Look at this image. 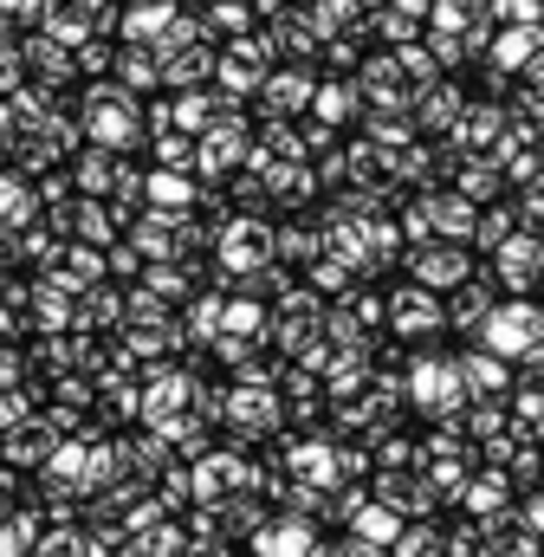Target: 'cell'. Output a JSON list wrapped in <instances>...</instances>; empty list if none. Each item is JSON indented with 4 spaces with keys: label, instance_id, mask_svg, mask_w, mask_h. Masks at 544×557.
<instances>
[{
    "label": "cell",
    "instance_id": "cell-1",
    "mask_svg": "<svg viewBox=\"0 0 544 557\" xmlns=\"http://www.w3.org/2000/svg\"><path fill=\"white\" fill-rule=\"evenodd\" d=\"M85 137L104 143V149H136L143 143V104H136V91L98 78L91 98H85Z\"/></svg>",
    "mask_w": 544,
    "mask_h": 557
},
{
    "label": "cell",
    "instance_id": "cell-2",
    "mask_svg": "<svg viewBox=\"0 0 544 557\" xmlns=\"http://www.w3.org/2000/svg\"><path fill=\"white\" fill-rule=\"evenodd\" d=\"M480 344L493 350V357H506V363H519V357H532L544 344V305L526 292V298H506V305H493L486 311V324H480Z\"/></svg>",
    "mask_w": 544,
    "mask_h": 557
},
{
    "label": "cell",
    "instance_id": "cell-3",
    "mask_svg": "<svg viewBox=\"0 0 544 557\" xmlns=\"http://www.w3.org/2000/svg\"><path fill=\"white\" fill-rule=\"evenodd\" d=\"M383 331H390V337H403L408 350H421L428 337H441V331H447L441 292H428V285L403 278V285H396V292L383 298Z\"/></svg>",
    "mask_w": 544,
    "mask_h": 557
},
{
    "label": "cell",
    "instance_id": "cell-4",
    "mask_svg": "<svg viewBox=\"0 0 544 557\" xmlns=\"http://www.w3.org/2000/svg\"><path fill=\"white\" fill-rule=\"evenodd\" d=\"M221 421H227V434H234L240 447H260L267 434L285 428V403H279L272 383H227V409H221Z\"/></svg>",
    "mask_w": 544,
    "mask_h": 557
},
{
    "label": "cell",
    "instance_id": "cell-5",
    "mask_svg": "<svg viewBox=\"0 0 544 557\" xmlns=\"http://www.w3.org/2000/svg\"><path fill=\"white\" fill-rule=\"evenodd\" d=\"M403 396L421 409V416H447V409H460V403H467V389H460V363H454V357H421V350H408Z\"/></svg>",
    "mask_w": 544,
    "mask_h": 557
},
{
    "label": "cell",
    "instance_id": "cell-6",
    "mask_svg": "<svg viewBox=\"0 0 544 557\" xmlns=\"http://www.w3.org/2000/svg\"><path fill=\"white\" fill-rule=\"evenodd\" d=\"M403 273L415 278V285H428V292H447V285H460V278L473 273V247H467V240H441V234L408 240Z\"/></svg>",
    "mask_w": 544,
    "mask_h": 557
},
{
    "label": "cell",
    "instance_id": "cell-7",
    "mask_svg": "<svg viewBox=\"0 0 544 557\" xmlns=\"http://www.w3.org/2000/svg\"><path fill=\"white\" fill-rule=\"evenodd\" d=\"M486 278H493V285H506L512 298L539 292V278H544V240L532 234V227H512V234L486 253Z\"/></svg>",
    "mask_w": 544,
    "mask_h": 557
},
{
    "label": "cell",
    "instance_id": "cell-8",
    "mask_svg": "<svg viewBox=\"0 0 544 557\" xmlns=\"http://www.w3.org/2000/svg\"><path fill=\"white\" fill-rule=\"evenodd\" d=\"M188 486H195V499H201V506H214L221 493H240V486H254V447H240V441H227V447H208L201 460H188Z\"/></svg>",
    "mask_w": 544,
    "mask_h": 557
},
{
    "label": "cell",
    "instance_id": "cell-9",
    "mask_svg": "<svg viewBox=\"0 0 544 557\" xmlns=\"http://www.w3.org/2000/svg\"><path fill=\"white\" fill-rule=\"evenodd\" d=\"M260 260H272L267 214H227L221 234H214V267H221V273H254Z\"/></svg>",
    "mask_w": 544,
    "mask_h": 557
},
{
    "label": "cell",
    "instance_id": "cell-10",
    "mask_svg": "<svg viewBox=\"0 0 544 557\" xmlns=\"http://www.w3.org/2000/svg\"><path fill=\"white\" fill-rule=\"evenodd\" d=\"M370 499H383L396 519H428L441 499H434V486L421 480V467H376L370 473Z\"/></svg>",
    "mask_w": 544,
    "mask_h": 557
},
{
    "label": "cell",
    "instance_id": "cell-11",
    "mask_svg": "<svg viewBox=\"0 0 544 557\" xmlns=\"http://www.w3.org/2000/svg\"><path fill=\"white\" fill-rule=\"evenodd\" d=\"M460 104H467V91L441 72V78H428V85H415L408 91V117H415V137H447V124L460 117Z\"/></svg>",
    "mask_w": 544,
    "mask_h": 557
},
{
    "label": "cell",
    "instance_id": "cell-12",
    "mask_svg": "<svg viewBox=\"0 0 544 557\" xmlns=\"http://www.w3.org/2000/svg\"><path fill=\"white\" fill-rule=\"evenodd\" d=\"M311 91H318V72L311 65H272L267 78H260V91H254V104L267 117H292L298 124V111L311 104Z\"/></svg>",
    "mask_w": 544,
    "mask_h": 557
},
{
    "label": "cell",
    "instance_id": "cell-13",
    "mask_svg": "<svg viewBox=\"0 0 544 557\" xmlns=\"http://www.w3.org/2000/svg\"><path fill=\"white\" fill-rule=\"evenodd\" d=\"M247 539H254V557H305L311 539H318V519H311V512H279V506H272Z\"/></svg>",
    "mask_w": 544,
    "mask_h": 557
},
{
    "label": "cell",
    "instance_id": "cell-14",
    "mask_svg": "<svg viewBox=\"0 0 544 557\" xmlns=\"http://www.w3.org/2000/svg\"><path fill=\"white\" fill-rule=\"evenodd\" d=\"M493 305H499V298H493V278H473V273L441 292L447 331H460V337H480V324H486V311H493Z\"/></svg>",
    "mask_w": 544,
    "mask_h": 557
},
{
    "label": "cell",
    "instance_id": "cell-15",
    "mask_svg": "<svg viewBox=\"0 0 544 557\" xmlns=\"http://www.w3.org/2000/svg\"><path fill=\"white\" fill-rule=\"evenodd\" d=\"M506 117H512V111H506V104H486V98H480V104H460V117L447 124V143H454V149H493V137L506 131Z\"/></svg>",
    "mask_w": 544,
    "mask_h": 557
},
{
    "label": "cell",
    "instance_id": "cell-16",
    "mask_svg": "<svg viewBox=\"0 0 544 557\" xmlns=\"http://www.w3.org/2000/svg\"><path fill=\"white\" fill-rule=\"evenodd\" d=\"M454 363H460V389H467V403H473V396H506V389H512V363L493 357L486 344L467 350V357H454Z\"/></svg>",
    "mask_w": 544,
    "mask_h": 557
},
{
    "label": "cell",
    "instance_id": "cell-17",
    "mask_svg": "<svg viewBox=\"0 0 544 557\" xmlns=\"http://www.w3.org/2000/svg\"><path fill=\"white\" fill-rule=\"evenodd\" d=\"M544 46V26L532 20V26H506V33H493L486 39V59H493V72H506V78H519L526 72V59Z\"/></svg>",
    "mask_w": 544,
    "mask_h": 557
},
{
    "label": "cell",
    "instance_id": "cell-18",
    "mask_svg": "<svg viewBox=\"0 0 544 557\" xmlns=\"http://www.w3.org/2000/svg\"><path fill=\"white\" fill-rule=\"evenodd\" d=\"M195 195H201V182H195L188 169H162V162H156V169L143 175V201H149V208H195Z\"/></svg>",
    "mask_w": 544,
    "mask_h": 557
},
{
    "label": "cell",
    "instance_id": "cell-19",
    "mask_svg": "<svg viewBox=\"0 0 544 557\" xmlns=\"http://www.w3.org/2000/svg\"><path fill=\"white\" fill-rule=\"evenodd\" d=\"M118 175H124V149L91 143V149L78 156V182H85V195H111V188H118Z\"/></svg>",
    "mask_w": 544,
    "mask_h": 557
},
{
    "label": "cell",
    "instance_id": "cell-20",
    "mask_svg": "<svg viewBox=\"0 0 544 557\" xmlns=\"http://www.w3.org/2000/svg\"><path fill=\"white\" fill-rule=\"evenodd\" d=\"M357 104H363V98H357V85H318L305 111H311L318 124H331V131H337V124H350V117H357Z\"/></svg>",
    "mask_w": 544,
    "mask_h": 557
},
{
    "label": "cell",
    "instance_id": "cell-21",
    "mask_svg": "<svg viewBox=\"0 0 544 557\" xmlns=\"http://www.w3.org/2000/svg\"><path fill=\"white\" fill-rule=\"evenodd\" d=\"M390 557H441V525L434 519H403L396 539H390Z\"/></svg>",
    "mask_w": 544,
    "mask_h": 557
},
{
    "label": "cell",
    "instance_id": "cell-22",
    "mask_svg": "<svg viewBox=\"0 0 544 557\" xmlns=\"http://www.w3.org/2000/svg\"><path fill=\"white\" fill-rule=\"evenodd\" d=\"M118 65H124V78H118L124 91H149V85H162V59H156V46H143V39L124 46V59H118Z\"/></svg>",
    "mask_w": 544,
    "mask_h": 557
},
{
    "label": "cell",
    "instance_id": "cell-23",
    "mask_svg": "<svg viewBox=\"0 0 544 557\" xmlns=\"http://www.w3.org/2000/svg\"><path fill=\"white\" fill-rule=\"evenodd\" d=\"M149 149H156V162L162 169H195V137L188 131H175V124H156V131H143Z\"/></svg>",
    "mask_w": 544,
    "mask_h": 557
},
{
    "label": "cell",
    "instance_id": "cell-24",
    "mask_svg": "<svg viewBox=\"0 0 544 557\" xmlns=\"http://www.w3.org/2000/svg\"><path fill=\"white\" fill-rule=\"evenodd\" d=\"M357 331H370L376 337V324H383V292H370V285H344V305H337Z\"/></svg>",
    "mask_w": 544,
    "mask_h": 557
},
{
    "label": "cell",
    "instance_id": "cell-25",
    "mask_svg": "<svg viewBox=\"0 0 544 557\" xmlns=\"http://www.w3.org/2000/svg\"><path fill=\"white\" fill-rule=\"evenodd\" d=\"M26 59L39 65V78H46V85H52V78L65 85V78L78 72V65H72V46H46V39H33V46H26Z\"/></svg>",
    "mask_w": 544,
    "mask_h": 557
},
{
    "label": "cell",
    "instance_id": "cell-26",
    "mask_svg": "<svg viewBox=\"0 0 544 557\" xmlns=\"http://www.w3.org/2000/svg\"><path fill=\"white\" fill-rule=\"evenodd\" d=\"M78 234L91 240V247H111L118 240V221H111V208L91 195V201H78Z\"/></svg>",
    "mask_w": 544,
    "mask_h": 557
},
{
    "label": "cell",
    "instance_id": "cell-27",
    "mask_svg": "<svg viewBox=\"0 0 544 557\" xmlns=\"http://www.w3.org/2000/svg\"><path fill=\"white\" fill-rule=\"evenodd\" d=\"M512 195H519V201H512V208H519V227H532V234L544 240V175L526 182V188H512Z\"/></svg>",
    "mask_w": 544,
    "mask_h": 557
},
{
    "label": "cell",
    "instance_id": "cell-28",
    "mask_svg": "<svg viewBox=\"0 0 544 557\" xmlns=\"http://www.w3.org/2000/svg\"><path fill=\"white\" fill-rule=\"evenodd\" d=\"M0 214H7V221H26V214H33V201H26L20 182H0Z\"/></svg>",
    "mask_w": 544,
    "mask_h": 557
},
{
    "label": "cell",
    "instance_id": "cell-29",
    "mask_svg": "<svg viewBox=\"0 0 544 557\" xmlns=\"http://www.w3.org/2000/svg\"><path fill=\"white\" fill-rule=\"evenodd\" d=\"M519 519H526V525H532V532L544 539V486H539V493L526 486V506H519Z\"/></svg>",
    "mask_w": 544,
    "mask_h": 557
},
{
    "label": "cell",
    "instance_id": "cell-30",
    "mask_svg": "<svg viewBox=\"0 0 544 557\" xmlns=\"http://www.w3.org/2000/svg\"><path fill=\"white\" fill-rule=\"evenodd\" d=\"M337 557H390V552H383V545H363V539L344 532V539H337Z\"/></svg>",
    "mask_w": 544,
    "mask_h": 557
},
{
    "label": "cell",
    "instance_id": "cell-31",
    "mask_svg": "<svg viewBox=\"0 0 544 557\" xmlns=\"http://www.w3.org/2000/svg\"><path fill=\"white\" fill-rule=\"evenodd\" d=\"M182 557H234V552H227V539H188Z\"/></svg>",
    "mask_w": 544,
    "mask_h": 557
},
{
    "label": "cell",
    "instance_id": "cell-32",
    "mask_svg": "<svg viewBox=\"0 0 544 557\" xmlns=\"http://www.w3.org/2000/svg\"><path fill=\"white\" fill-rule=\"evenodd\" d=\"M305 557H337V539H311V552Z\"/></svg>",
    "mask_w": 544,
    "mask_h": 557
},
{
    "label": "cell",
    "instance_id": "cell-33",
    "mask_svg": "<svg viewBox=\"0 0 544 557\" xmlns=\"http://www.w3.org/2000/svg\"><path fill=\"white\" fill-rule=\"evenodd\" d=\"M357 7H383V0H357Z\"/></svg>",
    "mask_w": 544,
    "mask_h": 557
},
{
    "label": "cell",
    "instance_id": "cell-34",
    "mask_svg": "<svg viewBox=\"0 0 544 557\" xmlns=\"http://www.w3.org/2000/svg\"><path fill=\"white\" fill-rule=\"evenodd\" d=\"M0 7H13V0H0Z\"/></svg>",
    "mask_w": 544,
    "mask_h": 557
}]
</instances>
